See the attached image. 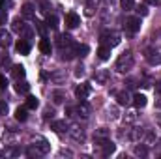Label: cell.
Returning a JSON list of instances; mask_svg holds the SVG:
<instances>
[{
    "label": "cell",
    "instance_id": "33",
    "mask_svg": "<svg viewBox=\"0 0 161 159\" xmlns=\"http://www.w3.org/2000/svg\"><path fill=\"white\" fill-rule=\"evenodd\" d=\"M2 23H6V11L0 8V25H2Z\"/></svg>",
    "mask_w": 161,
    "mask_h": 159
},
{
    "label": "cell",
    "instance_id": "38",
    "mask_svg": "<svg viewBox=\"0 0 161 159\" xmlns=\"http://www.w3.org/2000/svg\"><path fill=\"white\" fill-rule=\"evenodd\" d=\"M156 90L161 94V82H156Z\"/></svg>",
    "mask_w": 161,
    "mask_h": 159
},
{
    "label": "cell",
    "instance_id": "17",
    "mask_svg": "<svg viewBox=\"0 0 161 159\" xmlns=\"http://www.w3.org/2000/svg\"><path fill=\"white\" fill-rule=\"evenodd\" d=\"M30 90V84L28 82H21V79L17 80V84H15V92H19V94H26Z\"/></svg>",
    "mask_w": 161,
    "mask_h": 159
},
{
    "label": "cell",
    "instance_id": "4",
    "mask_svg": "<svg viewBox=\"0 0 161 159\" xmlns=\"http://www.w3.org/2000/svg\"><path fill=\"white\" fill-rule=\"evenodd\" d=\"M90 94H92V86H90L88 82H84V84H80V86H77V88H75V96L79 97L80 101H84Z\"/></svg>",
    "mask_w": 161,
    "mask_h": 159
},
{
    "label": "cell",
    "instance_id": "39",
    "mask_svg": "<svg viewBox=\"0 0 161 159\" xmlns=\"http://www.w3.org/2000/svg\"><path fill=\"white\" fill-rule=\"evenodd\" d=\"M4 2H6V0H0V8H2V6H4Z\"/></svg>",
    "mask_w": 161,
    "mask_h": 159
},
{
    "label": "cell",
    "instance_id": "7",
    "mask_svg": "<svg viewBox=\"0 0 161 159\" xmlns=\"http://www.w3.org/2000/svg\"><path fill=\"white\" fill-rule=\"evenodd\" d=\"M146 54H148L146 58H148V62H150V64H161V49L156 47V49L148 51Z\"/></svg>",
    "mask_w": 161,
    "mask_h": 159
},
{
    "label": "cell",
    "instance_id": "16",
    "mask_svg": "<svg viewBox=\"0 0 161 159\" xmlns=\"http://www.w3.org/2000/svg\"><path fill=\"white\" fill-rule=\"evenodd\" d=\"M38 47H40V51L43 52V54H51V43H49V40H40V43H38Z\"/></svg>",
    "mask_w": 161,
    "mask_h": 159
},
{
    "label": "cell",
    "instance_id": "30",
    "mask_svg": "<svg viewBox=\"0 0 161 159\" xmlns=\"http://www.w3.org/2000/svg\"><path fill=\"white\" fill-rule=\"evenodd\" d=\"M36 28H38V32H40L41 36L45 38V30H47L45 28V23H36Z\"/></svg>",
    "mask_w": 161,
    "mask_h": 159
},
{
    "label": "cell",
    "instance_id": "19",
    "mask_svg": "<svg viewBox=\"0 0 161 159\" xmlns=\"http://www.w3.org/2000/svg\"><path fill=\"white\" fill-rule=\"evenodd\" d=\"M15 118L19 120V122H25V120L28 118V114H26V107H19V109L15 111Z\"/></svg>",
    "mask_w": 161,
    "mask_h": 159
},
{
    "label": "cell",
    "instance_id": "10",
    "mask_svg": "<svg viewBox=\"0 0 161 159\" xmlns=\"http://www.w3.org/2000/svg\"><path fill=\"white\" fill-rule=\"evenodd\" d=\"M11 75H13V79H25V75H26V69H25V66H21V64H17V66H13V69H11Z\"/></svg>",
    "mask_w": 161,
    "mask_h": 159
},
{
    "label": "cell",
    "instance_id": "32",
    "mask_svg": "<svg viewBox=\"0 0 161 159\" xmlns=\"http://www.w3.org/2000/svg\"><path fill=\"white\" fill-rule=\"evenodd\" d=\"M6 86H8V79H6L4 75H0V90H4Z\"/></svg>",
    "mask_w": 161,
    "mask_h": 159
},
{
    "label": "cell",
    "instance_id": "28",
    "mask_svg": "<svg viewBox=\"0 0 161 159\" xmlns=\"http://www.w3.org/2000/svg\"><path fill=\"white\" fill-rule=\"evenodd\" d=\"M6 114H8V103L0 101V116H6Z\"/></svg>",
    "mask_w": 161,
    "mask_h": 159
},
{
    "label": "cell",
    "instance_id": "35",
    "mask_svg": "<svg viewBox=\"0 0 161 159\" xmlns=\"http://www.w3.org/2000/svg\"><path fill=\"white\" fill-rule=\"evenodd\" d=\"M75 75H77V77H80V75H84V68H82V66H79V68H77Z\"/></svg>",
    "mask_w": 161,
    "mask_h": 159
},
{
    "label": "cell",
    "instance_id": "23",
    "mask_svg": "<svg viewBox=\"0 0 161 159\" xmlns=\"http://www.w3.org/2000/svg\"><path fill=\"white\" fill-rule=\"evenodd\" d=\"M120 6L125 9V11H129V9L135 8V2H133V0H120Z\"/></svg>",
    "mask_w": 161,
    "mask_h": 159
},
{
    "label": "cell",
    "instance_id": "36",
    "mask_svg": "<svg viewBox=\"0 0 161 159\" xmlns=\"http://www.w3.org/2000/svg\"><path fill=\"white\" fill-rule=\"evenodd\" d=\"M144 2H146V4H152V6H156V4H158L159 0H144Z\"/></svg>",
    "mask_w": 161,
    "mask_h": 159
},
{
    "label": "cell",
    "instance_id": "37",
    "mask_svg": "<svg viewBox=\"0 0 161 159\" xmlns=\"http://www.w3.org/2000/svg\"><path fill=\"white\" fill-rule=\"evenodd\" d=\"M156 122L159 123V127H161V114H156Z\"/></svg>",
    "mask_w": 161,
    "mask_h": 159
},
{
    "label": "cell",
    "instance_id": "18",
    "mask_svg": "<svg viewBox=\"0 0 161 159\" xmlns=\"http://www.w3.org/2000/svg\"><path fill=\"white\" fill-rule=\"evenodd\" d=\"M38 105H40L38 97H34V96H28V97H26V109L34 111V109H38Z\"/></svg>",
    "mask_w": 161,
    "mask_h": 159
},
{
    "label": "cell",
    "instance_id": "15",
    "mask_svg": "<svg viewBox=\"0 0 161 159\" xmlns=\"http://www.w3.org/2000/svg\"><path fill=\"white\" fill-rule=\"evenodd\" d=\"M116 101H118V105H127L131 101V97H129L127 92H118L116 94Z\"/></svg>",
    "mask_w": 161,
    "mask_h": 159
},
{
    "label": "cell",
    "instance_id": "12",
    "mask_svg": "<svg viewBox=\"0 0 161 159\" xmlns=\"http://www.w3.org/2000/svg\"><path fill=\"white\" fill-rule=\"evenodd\" d=\"M15 47H17V52H21V54H28L30 52V43L26 40H19Z\"/></svg>",
    "mask_w": 161,
    "mask_h": 159
},
{
    "label": "cell",
    "instance_id": "21",
    "mask_svg": "<svg viewBox=\"0 0 161 159\" xmlns=\"http://www.w3.org/2000/svg\"><path fill=\"white\" fill-rule=\"evenodd\" d=\"M49 28H58V19L56 15H47V23H45Z\"/></svg>",
    "mask_w": 161,
    "mask_h": 159
},
{
    "label": "cell",
    "instance_id": "29",
    "mask_svg": "<svg viewBox=\"0 0 161 159\" xmlns=\"http://www.w3.org/2000/svg\"><path fill=\"white\" fill-rule=\"evenodd\" d=\"M86 15H94V0H90L86 4Z\"/></svg>",
    "mask_w": 161,
    "mask_h": 159
},
{
    "label": "cell",
    "instance_id": "1",
    "mask_svg": "<svg viewBox=\"0 0 161 159\" xmlns=\"http://www.w3.org/2000/svg\"><path fill=\"white\" fill-rule=\"evenodd\" d=\"M133 54L129 52V51H125L124 54H120V58L116 60V69L120 71V73H125V71H129L131 68H133Z\"/></svg>",
    "mask_w": 161,
    "mask_h": 159
},
{
    "label": "cell",
    "instance_id": "9",
    "mask_svg": "<svg viewBox=\"0 0 161 159\" xmlns=\"http://www.w3.org/2000/svg\"><path fill=\"white\" fill-rule=\"evenodd\" d=\"M11 45V36H9V32L8 30H4V28H0V47H9Z\"/></svg>",
    "mask_w": 161,
    "mask_h": 159
},
{
    "label": "cell",
    "instance_id": "26",
    "mask_svg": "<svg viewBox=\"0 0 161 159\" xmlns=\"http://www.w3.org/2000/svg\"><path fill=\"white\" fill-rule=\"evenodd\" d=\"M86 52H88V47L86 45H77V54L79 56H86Z\"/></svg>",
    "mask_w": 161,
    "mask_h": 159
},
{
    "label": "cell",
    "instance_id": "6",
    "mask_svg": "<svg viewBox=\"0 0 161 159\" xmlns=\"http://www.w3.org/2000/svg\"><path fill=\"white\" fill-rule=\"evenodd\" d=\"M99 146H101V154H103V156H111V154H114V150H116V144L111 142V140H105V139L99 142Z\"/></svg>",
    "mask_w": 161,
    "mask_h": 159
},
{
    "label": "cell",
    "instance_id": "5",
    "mask_svg": "<svg viewBox=\"0 0 161 159\" xmlns=\"http://www.w3.org/2000/svg\"><path fill=\"white\" fill-rule=\"evenodd\" d=\"M79 25H80V17L75 11H69V13L66 15V26H68V28H77Z\"/></svg>",
    "mask_w": 161,
    "mask_h": 159
},
{
    "label": "cell",
    "instance_id": "34",
    "mask_svg": "<svg viewBox=\"0 0 161 159\" xmlns=\"http://www.w3.org/2000/svg\"><path fill=\"white\" fill-rule=\"evenodd\" d=\"M137 11H139V13H141V15H148V9H146V8H144V6H141V8H139V9H137Z\"/></svg>",
    "mask_w": 161,
    "mask_h": 159
},
{
    "label": "cell",
    "instance_id": "11",
    "mask_svg": "<svg viewBox=\"0 0 161 159\" xmlns=\"http://www.w3.org/2000/svg\"><path fill=\"white\" fill-rule=\"evenodd\" d=\"M146 96L144 94H135L133 96V105L137 107V109H142V107H146Z\"/></svg>",
    "mask_w": 161,
    "mask_h": 159
},
{
    "label": "cell",
    "instance_id": "2",
    "mask_svg": "<svg viewBox=\"0 0 161 159\" xmlns=\"http://www.w3.org/2000/svg\"><path fill=\"white\" fill-rule=\"evenodd\" d=\"M101 41L109 43V47H113V45L120 43V36L116 32H113V30H105V32H101Z\"/></svg>",
    "mask_w": 161,
    "mask_h": 159
},
{
    "label": "cell",
    "instance_id": "24",
    "mask_svg": "<svg viewBox=\"0 0 161 159\" xmlns=\"http://www.w3.org/2000/svg\"><path fill=\"white\" fill-rule=\"evenodd\" d=\"M107 137H109V129L99 127V129L96 131V139H107Z\"/></svg>",
    "mask_w": 161,
    "mask_h": 159
},
{
    "label": "cell",
    "instance_id": "31",
    "mask_svg": "<svg viewBox=\"0 0 161 159\" xmlns=\"http://www.w3.org/2000/svg\"><path fill=\"white\" fill-rule=\"evenodd\" d=\"M21 28H23L21 19H13V30H21Z\"/></svg>",
    "mask_w": 161,
    "mask_h": 159
},
{
    "label": "cell",
    "instance_id": "22",
    "mask_svg": "<svg viewBox=\"0 0 161 159\" xmlns=\"http://www.w3.org/2000/svg\"><path fill=\"white\" fill-rule=\"evenodd\" d=\"M53 101H54L56 105H60V103L64 101V92H60V90H54V92H53Z\"/></svg>",
    "mask_w": 161,
    "mask_h": 159
},
{
    "label": "cell",
    "instance_id": "20",
    "mask_svg": "<svg viewBox=\"0 0 161 159\" xmlns=\"http://www.w3.org/2000/svg\"><path fill=\"white\" fill-rule=\"evenodd\" d=\"M23 15H25L26 19H32V17H34V6H32V4H25V6H23Z\"/></svg>",
    "mask_w": 161,
    "mask_h": 159
},
{
    "label": "cell",
    "instance_id": "3",
    "mask_svg": "<svg viewBox=\"0 0 161 159\" xmlns=\"http://www.w3.org/2000/svg\"><path fill=\"white\" fill-rule=\"evenodd\" d=\"M139 30H141V19H139V17H129V19L125 21V32L137 34Z\"/></svg>",
    "mask_w": 161,
    "mask_h": 159
},
{
    "label": "cell",
    "instance_id": "27",
    "mask_svg": "<svg viewBox=\"0 0 161 159\" xmlns=\"http://www.w3.org/2000/svg\"><path fill=\"white\" fill-rule=\"evenodd\" d=\"M135 154H137V156H146L148 150H146L144 146H135Z\"/></svg>",
    "mask_w": 161,
    "mask_h": 159
},
{
    "label": "cell",
    "instance_id": "40",
    "mask_svg": "<svg viewBox=\"0 0 161 159\" xmlns=\"http://www.w3.org/2000/svg\"><path fill=\"white\" fill-rule=\"evenodd\" d=\"M109 2H114V0H109Z\"/></svg>",
    "mask_w": 161,
    "mask_h": 159
},
{
    "label": "cell",
    "instance_id": "8",
    "mask_svg": "<svg viewBox=\"0 0 161 159\" xmlns=\"http://www.w3.org/2000/svg\"><path fill=\"white\" fill-rule=\"evenodd\" d=\"M109 69H99V71H96V82H99V84H107L109 82Z\"/></svg>",
    "mask_w": 161,
    "mask_h": 159
},
{
    "label": "cell",
    "instance_id": "25",
    "mask_svg": "<svg viewBox=\"0 0 161 159\" xmlns=\"http://www.w3.org/2000/svg\"><path fill=\"white\" fill-rule=\"evenodd\" d=\"M53 129H54L56 133L64 131V129H66V122H53Z\"/></svg>",
    "mask_w": 161,
    "mask_h": 159
},
{
    "label": "cell",
    "instance_id": "13",
    "mask_svg": "<svg viewBox=\"0 0 161 159\" xmlns=\"http://www.w3.org/2000/svg\"><path fill=\"white\" fill-rule=\"evenodd\" d=\"M97 56H99V60H109V58H111V47L101 45V47L97 49Z\"/></svg>",
    "mask_w": 161,
    "mask_h": 159
},
{
    "label": "cell",
    "instance_id": "14",
    "mask_svg": "<svg viewBox=\"0 0 161 159\" xmlns=\"http://www.w3.org/2000/svg\"><path fill=\"white\" fill-rule=\"evenodd\" d=\"M75 111H77V114L82 116V118H88V116H90V107H88L84 101H80V105L75 109Z\"/></svg>",
    "mask_w": 161,
    "mask_h": 159
}]
</instances>
